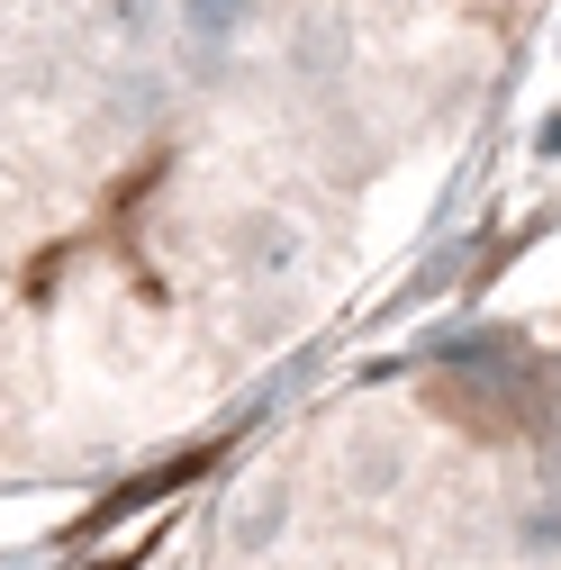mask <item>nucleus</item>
<instances>
[{
    "instance_id": "obj_1",
    "label": "nucleus",
    "mask_w": 561,
    "mask_h": 570,
    "mask_svg": "<svg viewBox=\"0 0 561 570\" xmlns=\"http://www.w3.org/2000/svg\"><path fill=\"white\" fill-rule=\"evenodd\" d=\"M181 28L190 46H236L254 28V0H181Z\"/></svg>"
},
{
    "instance_id": "obj_2",
    "label": "nucleus",
    "mask_w": 561,
    "mask_h": 570,
    "mask_svg": "<svg viewBox=\"0 0 561 570\" xmlns=\"http://www.w3.org/2000/svg\"><path fill=\"white\" fill-rule=\"evenodd\" d=\"M245 263H291V227H245Z\"/></svg>"
},
{
    "instance_id": "obj_3",
    "label": "nucleus",
    "mask_w": 561,
    "mask_h": 570,
    "mask_svg": "<svg viewBox=\"0 0 561 570\" xmlns=\"http://www.w3.org/2000/svg\"><path fill=\"white\" fill-rule=\"evenodd\" d=\"M272 525H280V489H272V498H254V508H245V543H263Z\"/></svg>"
},
{
    "instance_id": "obj_4",
    "label": "nucleus",
    "mask_w": 561,
    "mask_h": 570,
    "mask_svg": "<svg viewBox=\"0 0 561 570\" xmlns=\"http://www.w3.org/2000/svg\"><path fill=\"white\" fill-rule=\"evenodd\" d=\"M471 10H480V19H489V28H516V19H525V10H534V0H471Z\"/></svg>"
}]
</instances>
